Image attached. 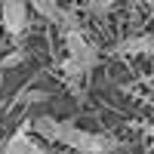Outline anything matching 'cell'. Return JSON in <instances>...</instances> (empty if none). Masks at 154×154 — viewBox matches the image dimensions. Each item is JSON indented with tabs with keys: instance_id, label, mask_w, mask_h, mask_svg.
<instances>
[{
	"instance_id": "6da1fadb",
	"label": "cell",
	"mask_w": 154,
	"mask_h": 154,
	"mask_svg": "<svg viewBox=\"0 0 154 154\" xmlns=\"http://www.w3.org/2000/svg\"><path fill=\"white\" fill-rule=\"evenodd\" d=\"M59 142L68 145L80 154H111L117 148L111 136H102V133H89V130H80V126H74L68 120H62V130H59Z\"/></svg>"
},
{
	"instance_id": "7a4b0ae2",
	"label": "cell",
	"mask_w": 154,
	"mask_h": 154,
	"mask_svg": "<svg viewBox=\"0 0 154 154\" xmlns=\"http://www.w3.org/2000/svg\"><path fill=\"white\" fill-rule=\"evenodd\" d=\"M65 49H68V59H74L77 65H80L86 74L93 71L99 65V49L86 40V37L80 34V28H74V31H65Z\"/></svg>"
},
{
	"instance_id": "3957f363",
	"label": "cell",
	"mask_w": 154,
	"mask_h": 154,
	"mask_svg": "<svg viewBox=\"0 0 154 154\" xmlns=\"http://www.w3.org/2000/svg\"><path fill=\"white\" fill-rule=\"evenodd\" d=\"M0 28L19 37L28 28V0H0Z\"/></svg>"
},
{
	"instance_id": "277c9868",
	"label": "cell",
	"mask_w": 154,
	"mask_h": 154,
	"mask_svg": "<svg viewBox=\"0 0 154 154\" xmlns=\"http://www.w3.org/2000/svg\"><path fill=\"white\" fill-rule=\"evenodd\" d=\"M120 56H154V34H136L117 43Z\"/></svg>"
},
{
	"instance_id": "5b68a950",
	"label": "cell",
	"mask_w": 154,
	"mask_h": 154,
	"mask_svg": "<svg viewBox=\"0 0 154 154\" xmlns=\"http://www.w3.org/2000/svg\"><path fill=\"white\" fill-rule=\"evenodd\" d=\"M28 130H31V133H37V136L43 139V142H59V130H62V120L49 117V114H40V117L28 120Z\"/></svg>"
},
{
	"instance_id": "8992f818",
	"label": "cell",
	"mask_w": 154,
	"mask_h": 154,
	"mask_svg": "<svg viewBox=\"0 0 154 154\" xmlns=\"http://www.w3.org/2000/svg\"><path fill=\"white\" fill-rule=\"evenodd\" d=\"M0 154H28V123L6 139V145L0 148Z\"/></svg>"
},
{
	"instance_id": "52a82bcc",
	"label": "cell",
	"mask_w": 154,
	"mask_h": 154,
	"mask_svg": "<svg viewBox=\"0 0 154 154\" xmlns=\"http://www.w3.org/2000/svg\"><path fill=\"white\" fill-rule=\"evenodd\" d=\"M28 6H31L40 19H46V22H59V16H62L59 0H28Z\"/></svg>"
},
{
	"instance_id": "ba28073f",
	"label": "cell",
	"mask_w": 154,
	"mask_h": 154,
	"mask_svg": "<svg viewBox=\"0 0 154 154\" xmlns=\"http://www.w3.org/2000/svg\"><path fill=\"white\" fill-rule=\"evenodd\" d=\"M114 3H117V0H86V9L93 12V16H105V12L114 9Z\"/></svg>"
},
{
	"instance_id": "9c48e42d",
	"label": "cell",
	"mask_w": 154,
	"mask_h": 154,
	"mask_svg": "<svg viewBox=\"0 0 154 154\" xmlns=\"http://www.w3.org/2000/svg\"><path fill=\"white\" fill-rule=\"evenodd\" d=\"M22 62H25V53H22V49H16V53H9V56H3V59H0V68H3V71H9V68L22 65Z\"/></svg>"
},
{
	"instance_id": "30bf717a",
	"label": "cell",
	"mask_w": 154,
	"mask_h": 154,
	"mask_svg": "<svg viewBox=\"0 0 154 154\" xmlns=\"http://www.w3.org/2000/svg\"><path fill=\"white\" fill-rule=\"evenodd\" d=\"M28 154H53V151H49L40 139H31V136H28Z\"/></svg>"
},
{
	"instance_id": "8fae6325",
	"label": "cell",
	"mask_w": 154,
	"mask_h": 154,
	"mask_svg": "<svg viewBox=\"0 0 154 154\" xmlns=\"http://www.w3.org/2000/svg\"><path fill=\"white\" fill-rule=\"evenodd\" d=\"M43 99H46V93H31L25 102H43Z\"/></svg>"
},
{
	"instance_id": "7c38bea8",
	"label": "cell",
	"mask_w": 154,
	"mask_h": 154,
	"mask_svg": "<svg viewBox=\"0 0 154 154\" xmlns=\"http://www.w3.org/2000/svg\"><path fill=\"white\" fill-rule=\"evenodd\" d=\"M148 136H151V139H154V126H148Z\"/></svg>"
},
{
	"instance_id": "4fadbf2b",
	"label": "cell",
	"mask_w": 154,
	"mask_h": 154,
	"mask_svg": "<svg viewBox=\"0 0 154 154\" xmlns=\"http://www.w3.org/2000/svg\"><path fill=\"white\" fill-rule=\"evenodd\" d=\"M151 19H154V0H151Z\"/></svg>"
},
{
	"instance_id": "5bb4252c",
	"label": "cell",
	"mask_w": 154,
	"mask_h": 154,
	"mask_svg": "<svg viewBox=\"0 0 154 154\" xmlns=\"http://www.w3.org/2000/svg\"><path fill=\"white\" fill-rule=\"evenodd\" d=\"M151 108H154V96H151Z\"/></svg>"
},
{
	"instance_id": "9a60e30c",
	"label": "cell",
	"mask_w": 154,
	"mask_h": 154,
	"mask_svg": "<svg viewBox=\"0 0 154 154\" xmlns=\"http://www.w3.org/2000/svg\"><path fill=\"white\" fill-rule=\"evenodd\" d=\"M0 31H3V28H0Z\"/></svg>"
}]
</instances>
